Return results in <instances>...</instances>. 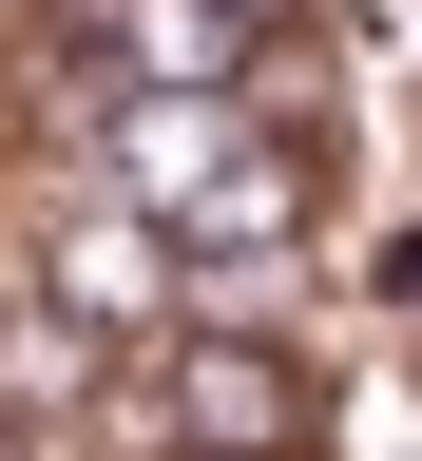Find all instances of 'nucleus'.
<instances>
[{"instance_id": "f257e3e1", "label": "nucleus", "mask_w": 422, "mask_h": 461, "mask_svg": "<svg viewBox=\"0 0 422 461\" xmlns=\"http://www.w3.org/2000/svg\"><path fill=\"white\" fill-rule=\"evenodd\" d=\"M154 442H193V461H288V442H308V384H288L269 346H193L173 403H154Z\"/></svg>"}, {"instance_id": "f03ea898", "label": "nucleus", "mask_w": 422, "mask_h": 461, "mask_svg": "<svg viewBox=\"0 0 422 461\" xmlns=\"http://www.w3.org/2000/svg\"><path fill=\"white\" fill-rule=\"evenodd\" d=\"M58 288H77V308H154V250H115V230H77V250H58Z\"/></svg>"}, {"instance_id": "7ed1b4c3", "label": "nucleus", "mask_w": 422, "mask_h": 461, "mask_svg": "<svg viewBox=\"0 0 422 461\" xmlns=\"http://www.w3.org/2000/svg\"><path fill=\"white\" fill-rule=\"evenodd\" d=\"M250 20H269V0H250Z\"/></svg>"}]
</instances>
